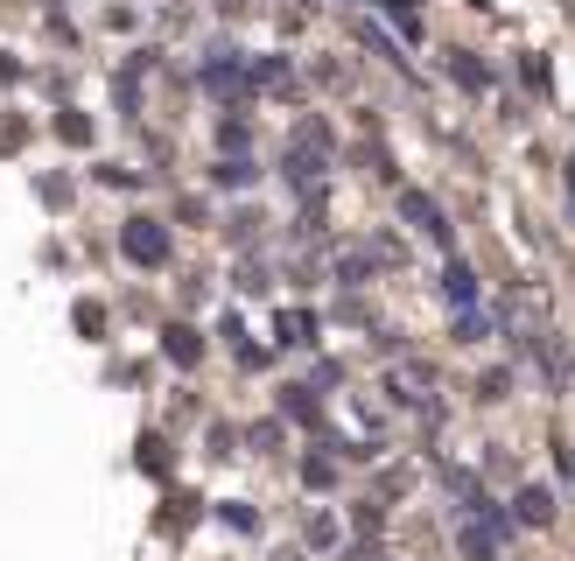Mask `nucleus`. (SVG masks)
Wrapping results in <instances>:
<instances>
[{
    "label": "nucleus",
    "mask_w": 575,
    "mask_h": 561,
    "mask_svg": "<svg viewBox=\"0 0 575 561\" xmlns=\"http://www.w3.org/2000/svg\"><path fill=\"white\" fill-rule=\"evenodd\" d=\"M127 253H133V260H148V267L162 260V231H155V218H133V231H127Z\"/></svg>",
    "instance_id": "nucleus-1"
}]
</instances>
